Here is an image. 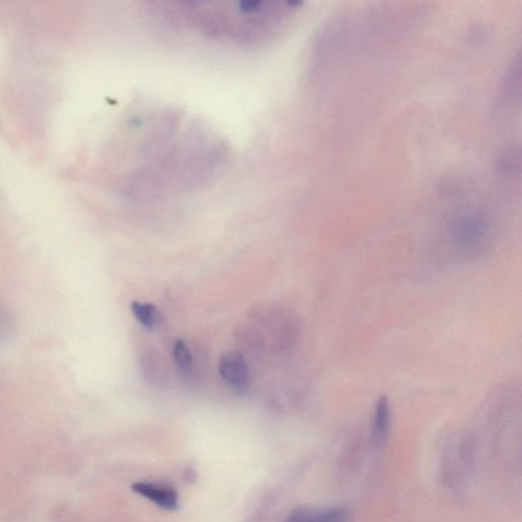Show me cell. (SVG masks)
<instances>
[{
  "label": "cell",
  "mask_w": 522,
  "mask_h": 522,
  "mask_svg": "<svg viewBox=\"0 0 522 522\" xmlns=\"http://www.w3.org/2000/svg\"><path fill=\"white\" fill-rule=\"evenodd\" d=\"M295 7L289 3H180L165 12L202 34L239 44L256 45L274 39Z\"/></svg>",
  "instance_id": "cell-1"
},
{
  "label": "cell",
  "mask_w": 522,
  "mask_h": 522,
  "mask_svg": "<svg viewBox=\"0 0 522 522\" xmlns=\"http://www.w3.org/2000/svg\"><path fill=\"white\" fill-rule=\"evenodd\" d=\"M248 319L264 333L269 348L280 356L290 354L300 339L299 317L283 304L257 303L248 310Z\"/></svg>",
  "instance_id": "cell-2"
},
{
  "label": "cell",
  "mask_w": 522,
  "mask_h": 522,
  "mask_svg": "<svg viewBox=\"0 0 522 522\" xmlns=\"http://www.w3.org/2000/svg\"><path fill=\"white\" fill-rule=\"evenodd\" d=\"M454 257L475 258L488 249L491 229L488 221L480 215H467L452 226L449 236Z\"/></svg>",
  "instance_id": "cell-3"
},
{
  "label": "cell",
  "mask_w": 522,
  "mask_h": 522,
  "mask_svg": "<svg viewBox=\"0 0 522 522\" xmlns=\"http://www.w3.org/2000/svg\"><path fill=\"white\" fill-rule=\"evenodd\" d=\"M219 373L228 388L237 395H245L251 385L250 370L240 351L225 352L219 361Z\"/></svg>",
  "instance_id": "cell-4"
},
{
  "label": "cell",
  "mask_w": 522,
  "mask_h": 522,
  "mask_svg": "<svg viewBox=\"0 0 522 522\" xmlns=\"http://www.w3.org/2000/svg\"><path fill=\"white\" fill-rule=\"evenodd\" d=\"M145 380L155 388H167L171 375L164 356L154 348L145 349L139 359Z\"/></svg>",
  "instance_id": "cell-5"
},
{
  "label": "cell",
  "mask_w": 522,
  "mask_h": 522,
  "mask_svg": "<svg viewBox=\"0 0 522 522\" xmlns=\"http://www.w3.org/2000/svg\"><path fill=\"white\" fill-rule=\"evenodd\" d=\"M350 519V512L343 507L299 506L289 513L286 522H350Z\"/></svg>",
  "instance_id": "cell-6"
},
{
  "label": "cell",
  "mask_w": 522,
  "mask_h": 522,
  "mask_svg": "<svg viewBox=\"0 0 522 522\" xmlns=\"http://www.w3.org/2000/svg\"><path fill=\"white\" fill-rule=\"evenodd\" d=\"M132 490L165 510L174 511L179 507V494L171 486L152 482H139L133 485Z\"/></svg>",
  "instance_id": "cell-7"
},
{
  "label": "cell",
  "mask_w": 522,
  "mask_h": 522,
  "mask_svg": "<svg viewBox=\"0 0 522 522\" xmlns=\"http://www.w3.org/2000/svg\"><path fill=\"white\" fill-rule=\"evenodd\" d=\"M391 424V405L389 399L382 396L376 404L372 426V439L376 446L380 447L388 440Z\"/></svg>",
  "instance_id": "cell-8"
},
{
  "label": "cell",
  "mask_w": 522,
  "mask_h": 522,
  "mask_svg": "<svg viewBox=\"0 0 522 522\" xmlns=\"http://www.w3.org/2000/svg\"><path fill=\"white\" fill-rule=\"evenodd\" d=\"M236 340L239 346L254 356L263 354L269 347L263 332L255 325H242L236 330Z\"/></svg>",
  "instance_id": "cell-9"
},
{
  "label": "cell",
  "mask_w": 522,
  "mask_h": 522,
  "mask_svg": "<svg viewBox=\"0 0 522 522\" xmlns=\"http://www.w3.org/2000/svg\"><path fill=\"white\" fill-rule=\"evenodd\" d=\"M173 356L180 377L185 381H193L196 375V363L192 351L185 341L178 340L175 343Z\"/></svg>",
  "instance_id": "cell-10"
},
{
  "label": "cell",
  "mask_w": 522,
  "mask_h": 522,
  "mask_svg": "<svg viewBox=\"0 0 522 522\" xmlns=\"http://www.w3.org/2000/svg\"><path fill=\"white\" fill-rule=\"evenodd\" d=\"M131 309L134 318L147 330L152 331L163 322V313L152 303L134 301Z\"/></svg>",
  "instance_id": "cell-11"
},
{
  "label": "cell",
  "mask_w": 522,
  "mask_h": 522,
  "mask_svg": "<svg viewBox=\"0 0 522 522\" xmlns=\"http://www.w3.org/2000/svg\"><path fill=\"white\" fill-rule=\"evenodd\" d=\"M198 475L196 469L193 466H187L182 472V481L188 485H192L197 482Z\"/></svg>",
  "instance_id": "cell-12"
}]
</instances>
